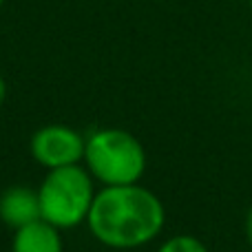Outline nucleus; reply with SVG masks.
<instances>
[{"label":"nucleus","instance_id":"6","mask_svg":"<svg viewBox=\"0 0 252 252\" xmlns=\"http://www.w3.org/2000/svg\"><path fill=\"white\" fill-rule=\"evenodd\" d=\"M11 252H64L60 230L44 219L18 228L13 235Z\"/></svg>","mask_w":252,"mask_h":252},{"label":"nucleus","instance_id":"10","mask_svg":"<svg viewBox=\"0 0 252 252\" xmlns=\"http://www.w3.org/2000/svg\"><path fill=\"white\" fill-rule=\"evenodd\" d=\"M2 4H4V0H0V7H2Z\"/></svg>","mask_w":252,"mask_h":252},{"label":"nucleus","instance_id":"2","mask_svg":"<svg viewBox=\"0 0 252 252\" xmlns=\"http://www.w3.org/2000/svg\"><path fill=\"white\" fill-rule=\"evenodd\" d=\"M84 168L102 186L137 184L146 170V151L133 133L122 128H100L87 137Z\"/></svg>","mask_w":252,"mask_h":252},{"label":"nucleus","instance_id":"9","mask_svg":"<svg viewBox=\"0 0 252 252\" xmlns=\"http://www.w3.org/2000/svg\"><path fill=\"white\" fill-rule=\"evenodd\" d=\"M4 100H7V84H4V80L0 78V109H2Z\"/></svg>","mask_w":252,"mask_h":252},{"label":"nucleus","instance_id":"5","mask_svg":"<svg viewBox=\"0 0 252 252\" xmlns=\"http://www.w3.org/2000/svg\"><path fill=\"white\" fill-rule=\"evenodd\" d=\"M0 219H2L4 226L13 228V230L42 219L40 217L38 190H33L29 186L7 188L0 195Z\"/></svg>","mask_w":252,"mask_h":252},{"label":"nucleus","instance_id":"3","mask_svg":"<svg viewBox=\"0 0 252 252\" xmlns=\"http://www.w3.org/2000/svg\"><path fill=\"white\" fill-rule=\"evenodd\" d=\"M93 182L95 179L80 164L47 170L38 186L40 217L58 230H71L87 223L95 199Z\"/></svg>","mask_w":252,"mask_h":252},{"label":"nucleus","instance_id":"8","mask_svg":"<svg viewBox=\"0 0 252 252\" xmlns=\"http://www.w3.org/2000/svg\"><path fill=\"white\" fill-rule=\"evenodd\" d=\"M246 237H248V241L252 246V208L248 210V217H246Z\"/></svg>","mask_w":252,"mask_h":252},{"label":"nucleus","instance_id":"1","mask_svg":"<svg viewBox=\"0 0 252 252\" xmlns=\"http://www.w3.org/2000/svg\"><path fill=\"white\" fill-rule=\"evenodd\" d=\"M166 221L164 204L139 184L104 186L95 192L87 226L106 248L128 250L153 241Z\"/></svg>","mask_w":252,"mask_h":252},{"label":"nucleus","instance_id":"11","mask_svg":"<svg viewBox=\"0 0 252 252\" xmlns=\"http://www.w3.org/2000/svg\"><path fill=\"white\" fill-rule=\"evenodd\" d=\"M250 7H252V0H250Z\"/></svg>","mask_w":252,"mask_h":252},{"label":"nucleus","instance_id":"7","mask_svg":"<svg viewBox=\"0 0 252 252\" xmlns=\"http://www.w3.org/2000/svg\"><path fill=\"white\" fill-rule=\"evenodd\" d=\"M157 252H208V248L197 237L177 235V237H170L168 241H164Z\"/></svg>","mask_w":252,"mask_h":252},{"label":"nucleus","instance_id":"4","mask_svg":"<svg viewBox=\"0 0 252 252\" xmlns=\"http://www.w3.org/2000/svg\"><path fill=\"white\" fill-rule=\"evenodd\" d=\"M87 137L66 124H47L40 126L31 135L29 151L31 157L47 170L75 166L84 159Z\"/></svg>","mask_w":252,"mask_h":252}]
</instances>
